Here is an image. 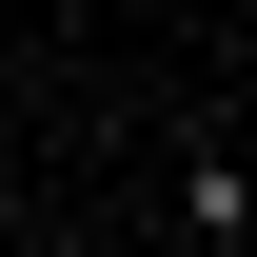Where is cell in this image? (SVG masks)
<instances>
[{
    "label": "cell",
    "mask_w": 257,
    "mask_h": 257,
    "mask_svg": "<svg viewBox=\"0 0 257 257\" xmlns=\"http://www.w3.org/2000/svg\"><path fill=\"white\" fill-rule=\"evenodd\" d=\"M178 237H198V257H257V178L198 159V178H178Z\"/></svg>",
    "instance_id": "obj_1"
},
{
    "label": "cell",
    "mask_w": 257,
    "mask_h": 257,
    "mask_svg": "<svg viewBox=\"0 0 257 257\" xmlns=\"http://www.w3.org/2000/svg\"><path fill=\"white\" fill-rule=\"evenodd\" d=\"M139 257H198V237H139Z\"/></svg>",
    "instance_id": "obj_2"
}]
</instances>
